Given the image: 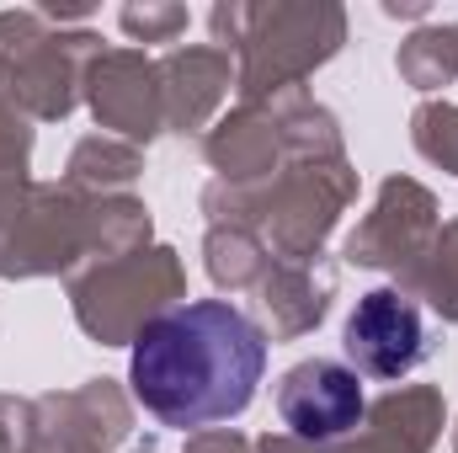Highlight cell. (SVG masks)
<instances>
[{
  "label": "cell",
  "instance_id": "2",
  "mask_svg": "<svg viewBox=\"0 0 458 453\" xmlns=\"http://www.w3.org/2000/svg\"><path fill=\"white\" fill-rule=\"evenodd\" d=\"M277 416L304 443H342L368 416L362 373L352 363H331V357H310V363L288 368L277 384Z\"/></svg>",
  "mask_w": 458,
  "mask_h": 453
},
{
  "label": "cell",
  "instance_id": "1",
  "mask_svg": "<svg viewBox=\"0 0 458 453\" xmlns=\"http://www.w3.org/2000/svg\"><path fill=\"white\" fill-rule=\"evenodd\" d=\"M261 373L267 341L256 321L219 299H198L149 321L128 357V384L139 406L182 432L245 416Z\"/></svg>",
  "mask_w": 458,
  "mask_h": 453
},
{
  "label": "cell",
  "instance_id": "3",
  "mask_svg": "<svg viewBox=\"0 0 458 453\" xmlns=\"http://www.w3.org/2000/svg\"><path fill=\"white\" fill-rule=\"evenodd\" d=\"M342 346L357 373L405 379L427 357V321L400 288H373L352 304V315L342 326Z\"/></svg>",
  "mask_w": 458,
  "mask_h": 453
}]
</instances>
